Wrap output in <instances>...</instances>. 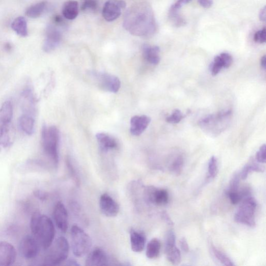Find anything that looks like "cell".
<instances>
[{
	"label": "cell",
	"mask_w": 266,
	"mask_h": 266,
	"mask_svg": "<svg viewBox=\"0 0 266 266\" xmlns=\"http://www.w3.org/2000/svg\"><path fill=\"white\" fill-rule=\"evenodd\" d=\"M124 28L138 36H150L156 30V24L152 8L144 3L135 4L126 11Z\"/></svg>",
	"instance_id": "obj_1"
},
{
	"label": "cell",
	"mask_w": 266,
	"mask_h": 266,
	"mask_svg": "<svg viewBox=\"0 0 266 266\" xmlns=\"http://www.w3.org/2000/svg\"><path fill=\"white\" fill-rule=\"evenodd\" d=\"M30 227L33 236L42 248L46 250L54 240L56 230L54 224L48 216L35 214L32 218Z\"/></svg>",
	"instance_id": "obj_2"
},
{
	"label": "cell",
	"mask_w": 266,
	"mask_h": 266,
	"mask_svg": "<svg viewBox=\"0 0 266 266\" xmlns=\"http://www.w3.org/2000/svg\"><path fill=\"white\" fill-rule=\"evenodd\" d=\"M232 118V110H224L206 116L198 122L202 130L210 137H217L230 126Z\"/></svg>",
	"instance_id": "obj_3"
},
{
	"label": "cell",
	"mask_w": 266,
	"mask_h": 266,
	"mask_svg": "<svg viewBox=\"0 0 266 266\" xmlns=\"http://www.w3.org/2000/svg\"><path fill=\"white\" fill-rule=\"evenodd\" d=\"M60 138V131L56 126H47L46 125L43 126L42 132L43 150L54 167H58L59 163Z\"/></svg>",
	"instance_id": "obj_4"
},
{
	"label": "cell",
	"mask_w": 266,
	"mask_h": 266,
	"mask_svg": "<svg viewBox=\"0 0 266 266\" xmlns=\"http://www.w3.org/2000/svg\"><path fill=\"white\" fill-rule=\"evenodd\" d=\"M43 265L56 266L68 258L70 246L68 240L64 236L58 237L46 250Z\"/></svg>",
	"instance_id": "obj_5"
},
{
	"label": "cell",
	"mask_w": 266,
	"mask_h": 266,
	"mask_svg": "<svg viewBox=\"0 0 266 266\" xmlns=\"http://www.w3.org/2000/svg\"><path fill=\"white\" fill-rule=\"evenodd\" d=\"M71 239L74 255L78 258L83 257L88 254L92 247L90 236L76 225L71 229Z\"/></svg>",
	"instance_id": "obj_6"
},
{
	"label": "cell",
	"mask_w": 266,
	"mask_h": 266,
	"mask_svg": "<svg viewBox=\"0 0 266 266\" xmlns=\"http://www.w3.org/2000/svg\"><path fill=\"white\" fill-rule=\"evenodd\" d=\"M257 207L256 200L252 196H248L244 200L234 216V220L236 222L254 228L256 224L255 214Z\"/></svg>",
	"instance_id": "obj_7"
},
{
	"label": "cell",
	"mask_w": 266,
	"mask_h": 266,
	"mask_svg": "<svg viewBox=\"0 0 266 266\" xmlns=\"http://www.w3.org/2000/svg\"><path fill=\"white\" fill-rule=\"evenodd\" d=\"M98 86L102 90L114 93L117 92L121 88V82L116 76L102 72H92Z\"/></svg>",
	"instance_id": "obj_8"
},
{
	"label": "cell",
	"mask_w": 266,
	"mask_h": 266,
	"mask_svg": "<svg viewBox=\"0 0 266 266\" xmlns=\"http://www.w3.org/2000/svg\"><path fill=\"white\" fill-rule=\"evenodd\" d=\"M42 247L33 236L28 235L21 240L19 250L22 256L26 260H32L38 256Z\"/></svg>",
	"instance_id": "obj_9"
},
{
	"label": "cell",
	"mask_w": 266,
	"mask_h": 266,
	"mask_svg": "<svg viewBox=\"0 0 266 266\" xmlns=\"http://www.w3.org/2000/svg\"><path fill=\"white\" fill-rule=\"evenodd\" d=\"M126 8L124 0H108L102 9V16L106 20L112 22L121 16L122 10Z\"/></svg>",
	"instance_id": "obj_10"
},
{
	"label": "cell",
	"mask_w": 266,
	"mask_h": 266,
	"mask_svg": "<svg viewBox=\"0 0 266 266\" xmlns=\"http://www.w3.org/2000/svg\"><path fill=\"white\" fill-rule=\"evenodd\" d=\"M62 40V34L54 26H48L46 31V37L43 46V50L46 52L55 50L60 44Z\"/></svg>",
	"instance_id": "obj_11"
},
{
	"label": "cell",
	"mask_w": 266,
	"mask_h": 266,
	"mask_svg": "<svg viewBox=\"0 0 266 266\" xmlns=\"http://www.w3.org/2000/svg\"><path fill=\"white\" fill-rule=\"evenodd\" d=\"M22 110L24 114L34 116L36 114V100L32 88L26 86L21 93Z\"/></svg>",
	"instance_id": "obj_12"
},
{
	"label": "cell",
	"mask_w": 266,
	"mask_h": 266,
	"mask_svg": "<svg viewBox=\"0 0 266 266\" xmlns=\"http://www.w3.org/2000/svg\"><path fill=\"white\" fill-rule=\"evenodd\" d=\"M16 258L17 252L14 246L6 242H0V266L12 265Z\"/></svg>",
	"instance_id": "obj_13"
},
{
	"label": "cell",
	"mask_w": 266,
	"mask_h": 266,
	"mask_svg": "<svg viewBox=\"0 0 266 266\" xmlns=\"http://www.w3.org/2000/svg\"><path fill=\"white\" fill-rule=\"evenodd\" d=\"M53 218L58 228L62 232L66 233L68 228V212L63 204L58 202L56 205L53 211Z\"/></svg>",
	"instance_id": "obj_14"
},
{
	"label": "cell",
	"mask_w": 266,
	"mask_h": 266,
	"mask_svg": "<svg viewBox=\"0 0 266 266\" xmlns=\"http://www.w3.org/2000/svg\"><path fill=\"white\" fill-rule=\"evenodd\" d=\"M100 207L102 214L108 217H116L119 212L118 204L108 194H104L100 196Z\"/></svg>",
	"instance_id": "obj_15"
},
{
	"label": "cell",
	"mask_w": 266,
	"mask_h": 266,
	"mask_svg": "<svg viewBox=\"0 0 266 266\" xmlns=\"http://www.w3.org/2000/svg\"><path fill=\"white\" fill-rule=\"evenodd\" d=\"M233 62L232 56L228 52H222L216 56L210 64V71L212 76L218 75L222 68H228Z\"/></svg>",
	"instance_id": "obj_16"
},
{
	"label": "cell",
	"mask_w": 266,
	"mask_h": 266,
	"mask_svg": "<svg viewBox=\"0 0 266 266\" xmlns=\"http://www.w3.org/2000/svg\"><path fill=\"white\" fill-rule=\"evenodd\" d=\"M146 192V196L151 203L158 206H164L168 204L169 196L166 190L149 188Z\"/></svg>",
	"instance_id": "obj_17"
},
{
	"label": "cell",
	"mask_w": 266,
	"mask_h": 266,
	"mask_svg": "<svg viewBox=\"0 0 266 266\" xmlns=\"http://www.w3.org/2000/svg\"><path fill=\"white\" fill-rule=\"evenodd\" d=\"M151 122V118L148 116H135L130 122V132L134 136H140L147 128Z\"/></svg>",
	"instance_id": "obj_18"
},
{
	"label": "cell",
	"mask_w": 266,
	"mask_h": 266,
	"mask_svg": "<svg viewBox=\"0 0 266 266\" xmlns=\"http://www.w3.org/2000/svg\"><path fill=\"white\" fill-rule=\"evenodd\" d=\"M108 258L105 252L102 248H96L91 251L86 260L87 266H102L108 265Z\"/></svg>",
	"instance_id": "obj_19"
},
{
	"label": "cell",
	"mask_w": 266,
	"mask_h": 266,
	"mask_svg": "<svg viewBox=\"0 0 266 266\" xmlns=\"http://www.w3.org/2000/svg\"><path fill=\"white\" fill-rule=\"evenodd\" d=\"M100 150L108 152L118 148V142L112 136L105 132H98L96 136Z\"/></svg>",
	"instance_id": "obj_20"
},
{
	"label": "cell",
	"mask_w": 266,
	"mask_h": 266,
	"mask_svg": "<svg viewBox=\"0 0 266 266\" xmlns=\"http://www.w3.org/2000/svg\"><path fill=\"white\" fill-rule=\"evenodd\" d=\"M160 49L157 46H151L145 44L142 47L144 58L149 63L156 65L160 62Z\"/></svg>",
	"instance_id": "obj_21"
},
{
	"label": "cell",
	"mask_w": 266,
	"mask_h": 266,
	"mask_svg": "<svg viewBox=\"0 0 266 266\" xmlns=\"http://www.w3.org/2000/svg\"><path fill=\"white\" fill-rule=\"evenodd\" d=\"M146 241V236L142 233L132 230H130V242L131 248L133 252H142L144 248Z\"/></svg>",
	"instance_id": "obj_22"
},
{
	"label": "cell",
	"mask_w": 266,
	"mask_h": 266,
	"mask_svg": "<svg viewBox=\"0 0 266 266\" xmlns=\"http://www.w3.org/2000/svg\"><path fill=\"white\" fill-rule=\"evenodd\" d=\"M13 116V107L10 101L4 102L0 108V124L10 126Z\"/></svg>",
	"instance_id": "obj_23"
},
{
	"label": "cell",
	"mask_w": 266,
	"mask_h": 266,
	"mask_svg": "<svg viewBox=\"0 0 266 266\" xmlns=\"http://www.w3.org/2000/svg\"><path fill=\"white\" fill-rule=\"evenodd\" d=\"M63 16L68 20H74L78 14V2L74 0H69L66 2L62 8Z\"/></svg>",
	"instance_id": "obj_24"
},
{
	"label": "cell",
	"mask_w": 266,
	"mask_h": 266,
	"mask_svg": "<svg viewBox=\"0 0 266 266\" xmlns=\"http://www.w3.org/2000/svg\"><path fill=\"white\" fill-rule=\"evenodd\" d=\"M19 124L21 130L28 136L33 134L34 130L35 120L34 116L23 114L20 118Z\"/></svg>",
	"instance_id": "obj_25"
},
{
	"label": "cell",
	"mask_w": 266,
	"mask_h": 266,
	"mask_svg": "<svg viewBox=\"0 0 266 266\" xmlns=\"http://www.w3.org/2000/svg\"><path fill=\"white\" fill-rule=\"evenodd\" d=\"M11 26L12 30L20 36L26 37L28 35V22L22 16L16 18Z\"/></svg>",
	"instance_id": "obj_26"
},
{
	"label": "cell",
	"mask_w": 266,
	"mask_h": 266,
	"mask_svg": "<svg viewBox=\"0 0 266 266\" xmlns=\"http://www.w3.org/2000/svg\"><path fill=\"white\" fill-rule=\"evenodd\" d=\"M46 6L47 2H46L37 3L26 10V15L32 18H37L43 14Z\"/></svg>",
	"instance_id": "obj_27"
},
{
	"label": "cell",
	"mask_w": 266,
	"mask_h": 266,
	"mask_svg": "<svg viewBox=\"0 0 266 266\" xmlns=\"http://www.w3.org/2000/svg\"><path fill=\"white\" fill-rule=\"evenodd\" d=\"M161 242L156 238H154L148 243L146 248V256L149 259H155L157 258L160 252Z\"/></svg>",
	"instance_id": "obj_28"
},
{
	"label": "cell",
	"mask_w": 266,
	"mask_h": 266,
	"mask_svg": "<svg viewBox=\"0 0 266 266\" xmlns=\"http://www.w3.org/2000/svg\"><path fill=\"white\" fill-rule=\"evenodd\" d=\"M180 10L172 6L168 12L170 21L176 28H180L186 24L184 18L180 15Z\"/></svg>",
	"instance_id": "obj_29"
},
{
	"label": "cell",
	"mask_w": 266,
	"mask_h": 266,
	"mask_svg": "<svg viewBox=\"0 0 266 266\" xmlns=\"http://www.w3.org/2000/svg\"><path fill=\"white\" fill-rule=\"evenodd\" d=\"M168 260L174 265L180 264L182 260L180 251L176 246H174L165 251Z\"/></svg>",
	"instance_id": "obj_30"
},
{
	"label": "cell",
	"mask_w": 266,
	"mask_h": 266,
	"mask_svg": "<svg viewBox=\"0 0 266 266\" xmlns=\"http://www.w3.org/2000/svg\"><path fill=\"white\" fill-rule=\"evenodd\" d=\"M211 250L214 257L223 265L228 266H232L234 265L229 257L216 247L212 246Z\"/></svg>",
	"instance_id": "obj_31"
},
{
	"label": "cell",
	"mask_w": 266,
	"mask_h": 266,
	"mask_svg": "<svg viewBox=\"0 0 266 266\" xmlns=\"http://www.w3.org/2000/svg\"><path fill=\"white\" fill-rule=\"evenodd\" d=\"M264 168L255 163H250L246 164L242 170L240 174V178L243 180L246 179L249 172H263Z\"/></svg>",
	"instance_id": "obj_32"
},
{
	"label": "cell",
	"mask_w": 266,
	"mask_h": 266,
	"mask_svg": "<svg viewBox=\"0 0 266 266\" xmlns=\"http://www.w3.org/2000/svg\"><path fill=\"white\" fill-rule=\"evenodd\" d=\"M218 164L216 156H212L209 160L208 164V178L210 179L214 178L218 174Z\"/></svg>",
	"instance_id": "obj_33"
},
{
	"label": "cell",
	"mask_w": 266,
	"mask_h": 266,
	"mask_svg": "<svg viewBox=\"0 0 266 266\" xmlns=\"http://www.w3.org/2000/svg\"><path fill=\"white\" fill-rule=\"evenodd\" d=\"M184 158L182 156H178L172 164L170 170L177 176H180L182 170Z\"/></svg>",
	"instance_id": "obj_34"
},
{
	"label": "cell",
	"mask_w": 266,
	"mask_h": 266,
	"mask_svg": "<svg viewBox=\"0 0 266 266\" xmlns=\"http://www.w3.org/2000/svg\"><path fill=\"white\" fill-rule=\"evenodd\" d=\"M184 116L179 110H176L172 114L166 118V121L169 124H179L184 118Z\"/></svg>",
	"instance_id": "obj_35"
},
{
	"label": "cell",
	"mask_w": 266,
	"mask_h": 266,
	"mask_svg": "<svg viewBox=\"0 0 266 266\" xmlns=\"http://www.w3.org/2000/svg\"><path fill=\"white\" fill-rule=\"evenodd\" d=\"M176 234L172 230L168 231L166 236L165 242V251L176 246Z\"/></svg>",
	"instance_id": "obj_36"
},
{
	"label": "cell",
	"mask_w": 266,
	"mask_h": 266,
	"mask_svg": "<svg viewBox=\"0 0 266 266\" xmlns=\"http://www.w3.org/2000/svg\"><path fill=\"white\" fill-rule=\"evenodd\" d=\"M228 196L231 203L234 205H236L240 202L242 198L246 196V194L245 192L239 193L238 192H228Z\"/></svg>",
	"instance_id": "obj_37"
},
{
	"label": "cell",
	"mask_w": 266,
	"mask_h": 266,
	"mask_svg": "<svg viewBox=\"0 0 266 266\" xmlns=\"http://www.w3.org/2000/svg\"><path fill=\"white\" fill-rule=\"evenodd\" d=\"M98 6V4L96 0H84L82 9V10H95Z\"/></svg>",
	"instance_id": "obj_38"
},
{
	"label": "cell",
	"mask_w": 266,
	"mask_h": 266,
	"mask_svg": "<svg viewBox=\"0 0 266 266\" xmlns=\"http://www.w3.org/2000/svg\"><path fill=\"white\" fill-rule=\"evenodd\" d=\"M240 178V174H236L234 176L230 182L228 192H238Z\"/></svg>",
	"instance_id": "obj_39"
},
{
	"label": "cell",
	"mask_w": 266,
	"mask_h": 266,
	"mask_svg": "<svg viewBox=\"0 0 266 266\" xmlns=\"http://www.w3.org/2000/svg\"><path fill=\"white\" fill-rule=\"evenodd\" d=\"M254 40L256 42L263 44L266 42V30L264 28L256 32L254 36Z\"/></svg>",
	"instance_id": "obj_40"
},
{
	"label": "cell",
	"mask_w": 266,
	"mask_h": 266,
	"mask_svg": "<svg viewBox=\"0 0 266 266\" xmlns=\"http://www.w3.org/2000/svg\"><path fill=\"white\" fill-rule=\"evenodd\" d=\"M256 161L260 163H266V144L261 146L258 151L256 152Z\"/></svg>",
	"instance_id": "obj_41"
},
{
	"label": "cell",
	"mask_w": 266,
	"mask_h": 266,
	"mask_svg": "<svg viewBox=\"0 0 266 266\" xmlns=\"http://www.w3.org/2000/svg\"><path fill=\"white\" fill-rule=\"evenodd\" d=\"M180 245L181 249L185 252H188L190 251V247L187 242V240L184 238H180Z\"/></svg>",
	"instance_id": "obj_42"
},
{
	"label": "cell",
	"mask_w": 266,
	"mask_h": 266,
	"mask_svg": "<svg viewBox=\"0 0 266 266\" xmlns=\"http://www.w3.org/2000/svg\"><path fill=\"white\" fill-rule=\"evenodd\" d=\"M198 3L202 7L208 8L212 5V0H198Z\"/></svg>",
	"instance_id": "obj_43"
},
{
	"label": "cell",
	"mask_w": 266,
	"mask_h": 266,
	"mask_svg": "<svg viewBox=\"0 0 266 266\" xmlns=\"http://www.w3.org/2000/svg\"><path fill=\"white\" fill-rule=\"evenodd\" d=\"M192 1V0H178V2L172 5V6L177 9L180 10L183 6L188 4Z\"/></svg>",
	"instance_id": "obj_44"
},
{
	"label": "cell",
	"mask_w": 266,
	"mask_h": 266,
	"mask_svg": "<svg viewBox=\"0 0 266 266\" xmlns=\"http://www.w3.org/2000/svg\"><path fill=\"white\" fill-rule=\"evenodd\" d=\"M163 219L164 220V221L166 222V223L170 226H172L174 225V222H172L171 218H170V216L168 215L167 212H164L162 215Z\"/></svg>",
	"instance_id": "obj_45"
},
{
	"label": "cell",
	"mask_w": 266,
	"mask_h": 266,
	"mask_svg": "<svg viewBox=\"0 0 266 266\" xmlns=\"http://www.w3.org/2000/svg\"><path fill=\"white\" fill-rule=\"evenodd\" d=\"M34 195L36 197L40 200H44L46 198L47 196L45 192L40 190L35 191Z\"/></svg>",
	"instance_id": "obj_46"
},
{
	"label": "cell",
	"mask_w": 266,
	"mask_h": 266,
	"mask_svg": "<svg viewBox=\"0 0 266 266\" xmlns=\"http://www.w3.org/2000/svg\"><path fill=\"white\" fill-rule=\"evenodd\" d=\"M266 6H264L261 9L260 12V14H259L260 20L262 22H266Z\"/></svg>",
	"instance_id": "obj_47"
},
{
	"label": "cell",
	"mask_w": 266,
	"mask_h": 266,
	"mask_svg": "<svg viewBox=\"0 0 266 266\" xmlns=\"http://www.w3.org/2000/svg\"><path fill=\"white\" fill-rule=\"evenodd\" d=\"M53 22L56 24H62L64 22L62 18L59 16H56L53 18Z\"/></svg>",
	"instance_id": "obj_48"
},
{
	"label": "cell",
	"mask_w": 266,
	"mask_h": 266,
	"mask_svg": "<svg viewBox=\"0 0 266 266\" xmlns=\"http://www.w3.org/2000/svg\"><path fill=\"white\" fill-rule=\"evenodd\" d=\"M260 64L262 66V68H264V70H266V56H264L262 57L260 60Z\"/></svg>",
	"instance_id": "obj_49"
},
{
	"label": "cell",
	"mask_w": 266,
	"mask_h": 266,
	"mask_svg": "<svg viewBox=\"0 0 266 266\" xmlns=\"http://www.w3.org/2000/svg\"><path fill=\"white\" fill-rule=\"evenodd\" d=\"M4 48L7 51H10L12 48V46L10 43H6L4 45Z\"/></svg>",
	"instance_id": "obj_50"
},
{
	"label": "cell",
	"mask_w": 266,
	"mask_h": 266,
	"mask_svg": "<svg viewBox=\"0 0 266 266\" xmlns=\"http://www.w3.org/2000/svg\"><path fill=\"white\" fill-rule=\"evenodd\" d=\"M2 148V146L1 144H0V150H1Z\"/></svg>",
	"instance_id": "obj_51"
}]
</instances>
